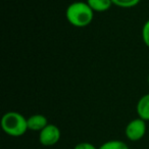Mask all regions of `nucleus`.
Returning <instances> with one entry per match:
<instances>
[{
	"mask_svg": "<svg viewBox=\"0 0 149 149\" xmlns=\"http://www.w3.org/2000/svg\"><path fill=\"white\" fill-rule=\"evenodd\" d=\"M74 149H98L95 145H93L92 143L89 142H81L78 143Z\"/></svg>",
	"mask_w": 149,
	"mask_h": 149,
	"instance_id": "obj_11",
	"label": "nucleus"
},
{
	"mask_svg": "<svg viewBox=\"0 0 149 149\" xmlns=\"http://www.w3.org/2000/svg\"><path fill=\"white\" fill-rule=\"evenodd\" d=\"M98 149H129V146L120 140H109L103 143Z\"/></svg>",
	"mask_w": 149,
	"mask_h": 149,
	"instance_id": "obj_8",
	"label": "nucleus"
},
{
	"mask_svg": "<svg viewBox=\"0 0 149 149\" xmlns=\"http://www.w3.org/2000/svg\"><path fill=\"white\" fill-rule=\"evenodd\" d=\"M94 13H105L111 7V0H86Z\"/></svg>",
	"mask_w": 149,
	"mask_h": 149,
	"instance_id": "obj_7",
	"label": "nucleus"
},
{
	"mask_svg": "<svg viewBox=\"0 0 149 149\" xmlns=\"http://www.w3.org/2000/svg\"><path fill=\"white\" fill-rule=\"evenodd\" d=\"M137 114L144 120H149V93L143 95L137 102Z\"/></svg>",
	"mask_w": 149,
	"mask_h": 149,
	"instance_id": "obj_6",
	"label": "nucleus"
},
{
	"mask_svg": "<svg viewBox=\"0 0 149 149\" xmlns=\"http://www.w3.org/2000/svg\"><path fill=\"white\" fill-rule=\"evenodd\" d=\"M148 83H149V77H148Z\"/></svg>",
	"mask_w": 149,
	"mask_h": 149,
	"instance_id": "obj_12",
	"label": "nucleus"
},
{
	"mask_svg": "<svg viewBox=\"0 0 149 149\" xmlns=\"http://www.w3.org/2000/svg\"><path fill=\"white\" fill-rule=\"evenodd\" d=\"M28 120V129L35 132H40L42 131L49 123L45 116L43 114H33L30 118H27Z\"/></svg>",
	"mask_w": 149,
	"mask_h": 149,
	"instance_id": "obj_5",
	"label": "nucleus"
},
{
	"mask_svg": "<svg viewBox=\"0 0 149 149\" xmlns=\"http://www.w3.org/2000/svg\"><path fill=\"white\" fill-rule=\"evenodd\" d=\"M1 128L6 135L11 137H21L27 133L28 120L22 113L8 111L1 118Z\"/></svg>",
	"mask_w": 149,
	"mask_h": 149,
	"instance_id": "obj_2",
	"label": "nucleus"
},
{
	"mask_svg": "<svg viewBox=\"0 0 149 149\" xmlns=\"http://www.w3.org/2000/svg\"><path fill=\"white\" fill-rule=\"evenodd\" d=\"M60 136L59 128L53 124H48L39 132V142L43 146H53L60 140Z\"/></svg>",
	"mask_w": 149,
	"mask_h": 149,
	"instance_id": "obj_4",
	"label": "nucleus"
},
{
	"mask_svg": "<svg viewBox=\"0 0 149 149\" xmlns=\"http://www.w3.org/2000/svg\"><path fill=\"white\" fill-rule=\"evenodd\" d=\"M112 4L122 8H131L140 3L141 0H111Z\"/></svg>",
	"mask_w": 149,
	"mask_h": 149,
	"instance_id": "obj_9",
	"label": "nucleus"
},
{
	"mask_svg": "<svg viewBox=\"0 0 149 149\" xmlns=\"http://www.w3.org/2000/svg\"><path fill=\"white\" fill-rule=\"evenodd\" d=\"M65 17L76 28L88 27L94 19V11L87 2L76 1L70 3L65 9Z\"/></svg>",
	"mask_w": 149,
	"mask_h": 149,
	"instance_id": "obj_1",
	"label": "nucleus"
},
{
	"mask_svg": "<svg viewBox=\"0 0 149 149\" xmlns=\"http://www.w3.org/2000/svg\"><path fill=\"white\" fill-rule=\"evenodd\" d=\"M145 133H146V120L140 118H134L129 122L125 130L126 137L133 142L141 140L145 136Z\"/></svg>",
	"mask_w": 149,
	"mask_h": 149,
	"instance_id": "obj_3",
	"label": "nucleus"
},
{
	"mask_svg": "<svg viewBox=\"0 0 149 149\" xmlns=\"http://www.w3.org/2000/svg\"><path fill=\"white\" fill-rule=\"evenodd\" d=\"M142 39L144 44L149 48V19L145 22L142 28Z\"/></svg>",
	"mask_w": 149,
	"mask_h": 149,
	"instance_id": "obj_10",
	"label": "nucleus"
}]
</instances>
